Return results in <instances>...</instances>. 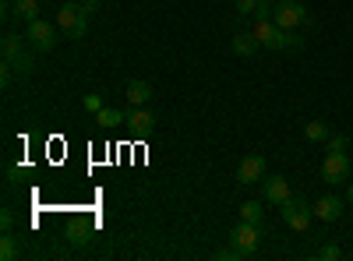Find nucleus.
I'll list each match as a JSON object with an SVG mask.
<instances>
[{
  "instance_id": "393cba45",
  "label": "nucleus",
  "mask_w": 353,
  "mask_h": 261,
  "mask_svg": "<svg viewBox=\"0 0 353 261\" xmlns=\"http://www.w3.org/2000/svg\"><path fill=\"white\" fill-rule=\"evenodd\" d=\"M0 229H4V233H8V229H14V212L11 209L0 212Z\"/></svg>"
},
{
  "instance_id": "aec40b11",
  "label": "nucleus",
  "mask_w": 353,
  "mask_h": 261,
  "mask_svg": "<svg viewBox=\"0 0 353 261\" xmlns=\"http://www.w3.org/2000/svg\"><path fill=\"white\" fill-rule=\"evenodd\" d=\"M233 11H237L241 18H254V11H258V0H233Z\"/></svg>"
},
{
  "instance_id": "39448f33",
  "label": "nucleus",
  "mask_w": 353,
  "mask_h": 261,
  "mask_svg": "<svg viewBox=\"0 0 353 261\" xmlns=\"http://www.w3.org/2000/svg\"><path fill=\"white\" fill-rule=\"evenodd\" d=\"M350 173H353V159L346 152H329L325 163H321V180L329 184H346Z\"/></svg>"
},
{
  "instance_id": "dca6fc26",
  "label": "nucleus",
  "mask_w": 353,
  "mask_h": 261,
  "mask_svg": "<svg viewBox=\"0 0 353 261\" xmlns=\"http://www.w3.org/2000/svg\"><path fill=\"white\" fill-rule=\"evenodd\" d=\"M4 64H11V67H14V74L28 78V74L36 71V56H32V50H25L21 56H14V61H4Z\"/></svg>"
},
{
  "instance_id": "ddd939ff",
  "label": "nucleus",
  "mask_w": 353,
  "mask_h": 261,
  "mask_svg": "<svg viewBox=\"0 0 353 261\" xmlns=\"http://www.w3.org/2000/svg\"><path fill=\"white\" fill-rule=\"evenodd\" d=\"M230 50L237 53V56H254V53H258L254 32H237V36H233V43H230Z\"/></svg>"
},
{
  "instance_id": "4be33fe9",
  "label": "nucleus",
  "mask_w": 353,
  "mask_h": 261,
  "mask_svg": "<svg viewBox=\"0 0 353 261\" xmlns=\"http://www.w3.org/2000/svg\"><path fill=\"white\" fill-rule=\"evenodd\" d=\"M346 145H350V141H346V134H329L325 149H329V152H346Z\"/></svg>"
},
{
  "instance_id": "c85d7f7f",
  "label": "nucleus",
  "mask_w": 353,
  "mask_h": 261,
  "mask_svg": "<svg viewBox=\"0 0 353 261\" xmlns=\"http://www.w3.org/2000/svg\"><path fill=\"white\" fill-rule=\"evenodd\" d=\"M346 201H350V205H353V180H350V187H346Z\"/></svg>"
},
{
  "instance_id": "7ed1b4c3",
  "label": "nucleus",
  "mask_w": 353,
  "mask_h": 261,
  "mask_svg": "<svg viewBox=\"0 0 353 261\" xmlns=\"http://www.w3.org/2000/svg\"><path fill=\"white\" fill-rule=\"evenodd\" d=\"M279 216L286 219V226L290 229H297V233H304V229L311 226V219H314V209L307 205L304 198H297V194H290L283 205H279Z\"/></svg>"
},
{
  "instance_id": "1a4fd4ad",
  "label": "nucleus",
  "mask_w": 353,
  "mask_h": 261,
  "mask_svg": "<svg viewBox=\"0 0 353 261\" xmlns=\"http://www.w3.org/2000/svg\"><path fill=\"white\" fill-rule=\"evenodd\" d=\"M124 124H128L134 134H152V131H156V117H152V113L145 109V106H131Z\"/></svg>"
},
{
  "instance_id": "2eb2a0df",
  "label": "nucleus",
  "mask_w": 353,
  "mask_h": 261,
  "mask_svg": "<svg viewBox=\"0 0 353 261\" xmlns=\"http://www.w3.org/2000/svg\"><path fill=\"white\" fill-rule=\"evenodd\" d=\"M128 121V113L124 109H113V106H103L99 113H96V124L99 127H121Z\"/></svg>"
},
{
  "instance_id": "cd10ccee",
  "label": "nucleus",
  "mask_w": 353,
  "mask_h": 261,
  "mask_svg": "<svg viewBox=\"0 0 353 261\" xmlns=\"http://www.w3.org/2000/svg\"><path fill=\"white\" fill-rule=\"evenodd\" d=\"M99 4H103V0H85V4H81V8H85L88 14H96V11H99Z\"/></svg>"
},
{
  "instance_id": "f3484780",
  "label": "nucleus",
  "mask_w": 353,
  "mask_h": 261,
  "mask_svg": "<svg viewBox=\"0 0 353 261\" xmlns=\"http://www.w3.org/2000/svg\"><path fill=\"white\" fill-rule=\"evenodd\" d=\"M18 254H21V244H18V237L8 229V233L0 237V261H14Z\"/></svg>"
},
{
  "instance_id": "bb28decb",
  "label": "nucleus",
  "mask_w": 353,
  "mask_h": 261,
  "mask_svg": "<svg viewBox=\"0 0 353 261\" xmlns=\"http://www.w3.org/2000/svg\"><path fill=\"white\" fill-rule=\"evenodd\" d=\"M11 81H14V67H11V64H4V71H0V85H4V89H8Z\"/></svg>"
},
{
  "instance_id": "f257e3e1",
  "label": "nucleus",
  "mask_w": 353,
  "mask_h": 261,
  "mask_svg": "<svg viewBox=\"0 0 353 261\" xmlns=\"http://www.w3.org/2000/svg\"><path fill=\"white\" fill-rule=\"evenodd\" d=\"M57 25H61V32H64V39H85V32H88V11L78 4V0H68V4H61L57 8Z\"/></svg>"
},
{
  "instance_id": "b1692460",
  "label": "nucleus",
  "mask_w": 353,
  "mask_h": 261,
  "mask_svg": "<svg viewBox=\"0 0 353 261\" xmlns=\"http://www.w3.org/2000/svg\"><path fill=\"white\" fill-rule=\"evenodd\" d=\"M318 258H325V261H336V258H343V251H339L336 244H325V247L318 251Z\"/></svg>"
},
{
  "instance_id": "6ab92c4d",
  "label": "nucleus",
  "mask_w": 353,
  "mask_h": 261,
  "mask_svg": "<svg viewBox=\"0 0 353 261\" xmlns=\"http://www.w3.org/2000/svg\"><path fill=\"white\" fill-rule=\"evenodd\" d=\"M329 124L325 121H311V124H304V138L307 141H329Z\"/></svg>"
},
{
  "instance_id": "423d86ee",
  "label": "nucleus",
  "mask_w": 353,
  "mask_h": 261,
  "mask_svg": "<svg viewBox=\"0 0 353 261\" xmlns=\"http://www.w3.org/2000/svg\"><path fill=\"white\" fill-rule=\"evenodd\" d=\"M258 240H261V226H254V222H237V226H233L230 229V244L233 247H237V251H244L248 258L258 251Z\"/></svg>"
},
{
  "instance_id": "9b49d317",
  "label": "nucleus",
  "mask_w": 353,
  "mask_h": 261,
  "mask_svg": "<svg viewBox=\"0 0 353 261\" xmlns=\"http://www.w3.org/2000/svg\"><path fill=\"white\" fill-rule=\"evenodd\" d=\"M124 99H128V106H145L152 99V85L141 81V78H131L128 89H124Z\"/></svg>"
},
{
  "instance_id": "0eeeda50",
  "label": "nucleus",
  "mask_w": 353,
  "mask_h": 261,
  "mask_svg": "<svg viewBox=\"0 0 353 261\" xmlns=\"http://www.w3.org/2000/svg\"><path fill=\"white\" fill-rule=\"evenodd\" d=\"M293 191H290V180L286 177H265L261 180V201H269V205H283V201L290 198Z\"/></svg>"
},
{
  "instance_id": "f8f14e48",
  "label": "nucleus",
  "mask_w": 353,
  "mask_h": 261,
  "mask_svg": "<svg viewBox=\"0 0 353 261\" xmlns=\"http://www.w3.org/2000/svg\"><path fill=\"white\" fill-rule=\"evenodd\" d=\"M11 18L18 21H36L39 18V0H11Z\"/></svg>"
},
{
  "instance_id": "a211bd4d",
  "label": "nucleus",
  "mask_w": 353,
  "mask_h": 261,
  "mask_svg": "<svg viewBox=\"0 0 353 261\" xmlns=\"http://www.w3.org/2000/svg\"><path fill=\"white\" fill-rule=\"evenodd\" d=\"M237 212H241V219H244V222H254V226H261V222H265V209H261V201H244V205H241Z\"/></svg>"
},
{
  "instance_id": "a878e982",
  "label": "nucleus",
  "mask_w": 353,
  "mask_h": 261,
  "mask_svg": "<svg viewBox=\"0 0 353 261\" xmlns=\"http://www.w3.org/2000/svg\"><path fill=\"white\" fill-rule=\"evenodd\" d=\"M85 109H88V113H99V109H103V99H99V96H85Z\"/></svg>"
},
{
  "instance_id": "6e6552de",
  "label": "nucleus",
  "mask_w": 353,
  "mask_h": 261,
  "mask_svg": "<svg viewBox=\"0 0 353 261\" xmlns=\"http://www.w3.org/2000/svg\"><path fill=\"white\" fill-rule=\"evenodd\" d=\"M265 180V156H248L237 166V184H261Z\"/></svg>"
},
{
  "instance_id": "9d476101",
  "label": "nucleus",
  "mask_w": 353,
  "mask_h": 261,
  "mask_svg": "<svg viewBox=\"0 0 353 261\" xmlns=\"http://www.w3.org/2000/svg\"><path fill=\"white\" fill-rule=\"evenodd\" d=\"M339 216H343V198L325 194V198H318V201H314V219H321V222H336Z\"/></svg>"
},
{
  "instance_id": "412c9836",
  "label": "nucleus",
  "mask_w": 353,
  "mask_h": 261,
  "mask_svg": "<svg viewBox=\"0 0 353 261\" xmlns=\"http://www.w3.org/2000/svg\"><path fill=\"white\" fill-rule=\"evenodd\" d=\"M244 258H248V254H244V251H237L233 244H230L226 251H216V261H244Z\"/></svg>"
},
{
  "instance_id": "5701e85b",
  "label": "nucleus",
  "mask_w": 353,
  "mask_h": 261,
  "mask_svg": "<svg viewBox=\"0 0 353 261\" xmlns=\"http://www.w3.org/2000/svg\"><path fill=\"white\" fill-rule=\"evenodd\" d=\"M272 11H276V0H258L254 18H272Z\"/></svg>"
},
{
  "instance_id": "f03ea898",
  "label": "nucleus",
  "mask_w": 353,
  "mask_h": 261,
  "mask_svg": "<svg viewBox=\"0 0 353 261\" xmlns=\"http://www.w3.org/2000/svg\"><path fill=\"white\" fill-rule=\"evenodd\" d=\"M57 32H61V25H50L46 18H36V21L25 25V39H28V46H32L36 53H50L57 43H61Z\"/></svg>"
},
{
  "instance_id": "20e7f679",
  "label": "nucleus",
  "mask_w": 353,
  "mask_h": 261,
  "mask_svg": "<svg viewBox=\"0 0 353 261\" xmlns=\"http://www.w3.org/2000/svg\"><path fill=\"white\" fill-rule=\"evenodd\" d=\"M272 21L286 32H297L301 25H307V11L301 0H276V11H272Z\"/></svg>"
},
{
  "instance_id": "4468645a",
  "label": "nucleus",
  "mask_w": 353,
  "mask_h": 261,
  "mask_svg": "<svg viewBox=\"0 0 353 261\" xmlns=\"http://www.w3.org/2000/svg\"><path fill=\"white\" fill-rule=\"evenodd\" d=\"M25 36H18V32H8L4 39H0V50H4V61H14V56H21L25 53Z\"/></svg>"
}]
</instances>
